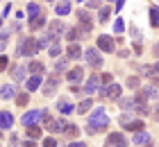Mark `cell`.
<instances>
[{"instance_id":"1","label":"cell","mask_w":159,"mask_h":147,"mask_svg":"<svg viewBox=\"0 0 159 147\" xmlns=\"http://www.w3.org/2000/svg\"><path fill=\"white\" fill-rule=\"evenodd\" d=\"M109 127V115H107L105 106H96L89 115V124H86V134H100V131H107Z\"/></svg>"},{"instance_id":"2","label":"cell","mask_w":159,"mask_h":147,"mask_svg":"<svg viewBox=\"0 0 159 147\" xmlns=\"http://www.w3.org/2000/svg\"><path fill=\"white\" fill-rule=\"evenodd\" d=\"M37 52H39V43H37L34 36H23V39L18 41V50H16L18 57H32Z\"/></svg>"},{"instance_id":"3","label":"cell","mask_w":159,"mask_h":147,"mask_svg":"<svg viewBox=\"0 0 159 147\" xmlns=\"http://www.w3.org/2000/svg\"><path fill=\"white\" fill-rule=\"evenodd\" d=\"M118 122H120L127 131H132V134H134V131H143V127H146V124H143V120H136V118H132V115H129V111L123 113V115L118 118Z\"/></svg>"},{"instance_id":"4","label":"cell","mask_w":159,"mask_h":147,"mask_svg":"<svg viewBox=\"0 0 159 147\" xmlns=\"http://www.w3.org/2000/svg\"><path fill=\"white\" fill-rule=\"evenodd\" d=\"M46 115H48V113H46V109H34V111H27V113H23V118H20V124H23V127H30V124H37V122H41Z\"/></svg>"},{"instance_id":"5","label":"cell","mask_w":159,"mask_h":147,"mask_svg":"<svg viewBox=\"0 0 159 147\" xmlns=\"http://www.w3.org/2000/svg\"><path fill=\"white\" fill-rule=\"evenodd\" d=\"M43 122H46V129L50 131V134H64V129L68 127V122H66V118H43Z\"/></svg>"},{"instance_id":"6","label":"cell","mask_w":159,"mask_h":147,"mask_svg":"<svg viewBox=\"0 0 159 147\" xmlns=\"http://www.w3.org/2000/svg\"><path fill=\"white\" fill-rule=\"evenodd\" d=\"M120 91L123 88L118 84H105V86H100V97H105V100H118L120 97Z\"/></svg>"},{"instance_id":"7","label":"cell","mask_w":159,"mask_h":147,"mask_svg":"<svg viewBox=\"0 0 159 147\" xmlns=\"http://www.w3.org/2000/svg\"><path fill=\"white\" fill-rule=\"evenodd\" d=\"M96 48L102 50V52H114L116 50V43H114V36H107V34H98L96 39Z\"/></svg>"},{"instance_id":"8","label":"cell","mask_w":159,"mask_h":147,"mask_svg":"<svg viewBox=\"0 0 159 147\" xmlns=\"http://www.w3.org/2000/svg\"><path fill=\"white\" fill-rule=\"evenodd\" d=\"M57 88H59V75H50L48 79H43L41 93H43V95H55Z\"/></svg>"},{"instance_id":"9","label":"cell","mask_w":159,"mask_h":147,"mask_svg":"<svg viewBox=\"0 0 159 147\" xmlns=\"http://www.w3.org/2000/svg\"><path fill=\"white\" fill-rule=\"evenodd\" d=\"M105 145H107V147H127L129 143H127L125 134H120V131H114V134H109V136H107Z\"/></svg>"},{"instance_id":"10","label":"cell","mask_w":159,"mask_h":147,"mask_svg":"<svg viewBox=\"0 0 159 147\" xmlns=\"http://www.w3.org/2000/svg\"><path fill=\"white\" fill-rule=\"evenodd\" d=\"M84 59H86V63H89L91 68H96V70L102 66V57L98 54V48H89V50L84 52Z\"/></svg>"},{"instance_id":"11","label":"cell","mask_w":159,"mask_h":147,"mask_svg":"<svg viewBox=\"0 0 159 147\" xmlns=\"http://www.w3.org/2000/svg\"><path fill=\"white\" fill-rule=\"evenodd\" d=\"M66 79H68V84H70V86L82 84V82H84V68H82V66H77V68H70V70H68V75H66Z\"/></svg>"},{"instance_id":"12","label":"cell","mask_w":159,"mask_h":147,"mask_svg":"<svg viewBox=\"0 0 159 147\" xmlns=\"http://www.w3.org/2000/svg\"><path fill=\"white\" fill-rule=\"evenodd\" d=\"M100 86H102V84H100V75H98V72H93V75L86 79V84H84V93L86 95H93L96 91H100Z\"/></svg>"},{"instance_id":"13","label":"cell","mask_w":159,"mask_h":147,"mask_svg":"<svg viewBox=\"0 0 159 147\" xmlns=\"http://www.w3.org/2000/svg\"><path fill=\"white\" fill-rule=\"evenodd\" d=\"M73 111H75V104L68 97H59V100H57V113H59V115H68Z\"/></svg>"},{"instance_id":"14","label":"cell","mask_w":159,"mask_h":147,"mask_svg":"<svg viewBox=\"0 0 159 147\" xmlns=\"http://www.w3.org/2000/svg\"><path fill=\"white\" fill-rule=\"evenodd\" d=\"M150 141H152V136L148 131H134V136H132V145H139V147L148 145Z\"/></svg>"},{"instance_id":"15","label":"cell","mask_w":159,"mask_h":147,"mask_svg":"<svg viewBox=\"0 0 159 147\" xmlns=\"http://www.w3.org/2000/svg\"><path fill=\"white\" fill-rule=\"evenodd\" d=\"M139 97L143 100V102H148V100H155V97H159V91H157V86H146V88H141V93H139Z\"/></svg>"},{"instance_id":"16","label":"cell","mask_w":159,"mask_h":147,"mask_svg":"<svg viewBox=\"0 0 159 147\" xmlns=\"http://www.w3.org/2000/svg\"><path fill=\"white\" fill-rule=\"evenodd\" d=\"M16 97V86L14 84H2L0 86V100H14Z\"/></svg>"},{"instance_id":"17","label":"cell","mask_w":159,"mask_h":147,"mask_svg":"<svg viewBox=\"0 0 159 147\" xmlns=\"http://www.w3.org/2000/svg\"><path fill=\"white\" fill-rule=\"evenodd\" d=\"M66 57L68 59H80V57H84V50L80 48V43H68V48H66Z\"/></svg>"},{"instance_id":"18","label":"cell","mask_w":159,"mask_h":147,"mask_svg":"<svg viewBox=\"0 0 159 147\" xmlns=\"http://www.w3.org/2000/svg\"><path fill=\"white\" fill-rule=\"evenodd\" d=\"M48 32L52 34V36H55V41H57V39H59V34H61V32H66V25H64L61 20H52V23L48 25Z\"/></svg>"},{"instance_id":"19","label":"cell","mask_w":159,"mask_h":147,"mask_svg":"<svg viewBox=\"0 0 159 147\" xmlns=\"http://www.w3.org/2000/svg\"><path fill=\"white\" fill-rule=\"evenodd\" d=\"M14 127V115L9 111H0V129H11Z\"/></svg>"},{"instance_id":"20","label":"cell","mask_w":159,"mask_h":147,"mask_svg":"<svg viewBox=\"0 0 159 147\" xmlns=\"http://www.w3.org/2000/svg\"><path fill=\"white\" fill-rule=\"evenodd\" d=\"M55 14L57 16H68L70 14V0H59L55 5Z\"/></svg>"},{"instance_id":"21","label":"cell","mask_w":159,"mask_h":147,"mask_svg":"<svg viewBox=\"0 0 159 147\" xmlns=\"http://www.w3.org/2000/svg\"><path fill=\"white\" fill-rule=\"evenodd\" d=\"M41 84H43V75H32L30 79H27L25 88H27V91H39Z\"/></svg>"},{"instance_id":"22","label":"cell","mask_w":159,"mask_h":147,"mask_svg":"<svg viewBox=\"0 0 159 147\" xmlns=\"http://www.w3.org/2000/svg\"><path fill=\"white\" fill-rule=\"evenodd\" d=\"M27 72H32V75H43V72H46V66H43V61H37V59H34V61L27 63Z\"/></svg>"},{"instance_id":"23","label":"cell","mask_w":159,"mask_h":147,"mask_svg":"<svg viewBox=\"0 0 159 147\" xmlns=\"http://www.w3.org/2000/svg\"><path fill=\"white\" fill-rule=\"evenodd\" d=\"M25 72H27V66H23V63L14 66V70H11V77H14V82H23V79H25Z\"/></svg>"},{"instance_id":"24","label":"cell","mask_w":159,"mask_h":147,"mask_svg":"<svg viewBox=\"0 0 159 147\" xmlns=\"http://www.w3.org/2000/svg\"><path fill=\"white\" fill-rule=\"evenodd\" d=\"M41 27H46V16H43V14L30 18V29H32V32H37V29H41Z\"/></svg>"},{"instance_id":"25","label":"cell","mask_w":159,"mask_h":147,"mask_svg":"<svg viewBox=\"0 0 159 147\" xmlns=\"http://www.w3.org/2000/svg\"><path fill=\"white\" fill-rule=\"evenodd\" d=\"M91 106H93V100H91V95H89V97H84V100H82V102H80V104L75 106V111H80V113H86Z\"/></svg>"},{"instance_id":"26","label":"cell","mask_w":159,"mask_h":147,"mask_svg":"<svg viewBox=\"0 0 159 147\" xmlns=\"http://www.w3.org/2000/svg\"><path fill=\"white\" fill-rule=\"evenodd\" d=\"M48 52H50L52 59H59V54H61V43L59 41H52V43H50V48H48Z\"/></svg>"},{"instance_id":"27","label":"cell","mask_w":159,"mask_h":147,"mask_svg":"<svg viewBox=\"0 0 159 147\" xmlns=\"http://www.w3.org/2000/svg\"><path fill=\"white\" fill-rule=\"evenodd\" d=\"M93 29V23H77V32H80V39L82 36H89Z\"/></svg>"},{"instance_id":"28","label":"cell","mask_w":159,"mask_h":147,"mask_svg":"<svg viewBox=\"0 0 159 147\" xmlns=\"http://www.w3.org/2000/svg\"><path fill=\"white\" fill-rule=\"evenodd\" d=\"M150 25L152 27H159V7H150Z\"/></svg>"},{"instance_id":"29","label":"cell","mask_w":159,"mask_h":147,"mask_svg":"<svg viewBox=\"0 0 159 147\" xmlns=\"http://www.w3.org/2000/svg\"><path fill=\"white\" fill-rule=\"evenodd\" d=\"M39 14H43V11H41V7H39L37 2H30V5H27V16H30V18L39 16Z\"/></svg>"},{"instance_id":"30","label":"cell","mask_w":159,"mask_h":147,"mask_svg":"<svg viewBox=\"0 0 159 147\" xmlns=\"http://www.w3.org/2000/svg\"><path fill=\"white\" fill-rule=\"evenodd\" d=\"M27 102H30V95H27L25 91L16 93V104H18V106H27Z\"/></svg>"},{"instance_id":"31","label":"cell","mask_w":159,"mask_h":147,"mask_svg":"<svg viewBox=\"0 0 159 147\" xmlns=\"http://www.w3.org/2000/svg\"><path fill=\"white\" fill-rule=\"evenodd\" d=\"M77 23H93V20H91V14L84 11V9H77Z\"/></svg>"},{"instance_id":"32","label":"cell","mask_w":159,"mask_h":147,"mask_svg":"<svg viewBox=\"0 0 159 147\" xmlns=\"http://www.w3.org/2000/svg\"><path fill=\"white\" fill-rule=\"evenodd\" d=\"M39 136H41V129L37 127V124H30V127H27V138H32V141H37Z\"/></svg>"},{"instance_id":"33","label":"cell","mask_w":159,"mask_h":147,"mask_svg":"<svg viewBox=\"0 0 159 147\" xmlns=\"http://www.w3.org/2000/svg\"><path fill=\"white\" fill-rule=\"evenodd\" d=\"M77 36H80L77 27H70V29H66V39H68V43H75V41H77Z\"/></svg>"},{"instance_id":"34","label":"cell","mask_w":159,"mask_h":147,"mask_svg":"<svg viewBox=\"0 0 159 147\" xmlns=\"http://www.w3.org/2000/svg\"><path fill=\"white\" fill-rule=\"evenodd\" d=\"M109 7H100V14H98V20L100 23H107V18H109Z\"/></svg>"},{"instance_id":"35","label":"cell","mask_w":159,"mask_h":147,"mask_svg":"<svg viewBox=\"0 0 159 147\" xmlns=\"http://www.w3.org/2000/svg\"><path fill=\"white\" fill-rule=\"evenodd\" d=\"M66 68H68V59H57L55 70H57V72H61V70H66Z\"/></svg>"},{"instance_id":"36","label":"cell","mask_w":159,"mask_h":147,"mask_svg":"<svg viewBox=\"0 0 159 147\" xmlns=\"http://www.w3.org/2000/svg\"><path fill=\"white\" fill-rule=\"evenodd\" d=\"M114 82V77H111V72H102V75H100V84H111Z\"/></svg>"},{"instance_id":"37","label":"cell","mask_w":159,"mask_h":147,"mask_svg":"<svg viewBox=\"0 0 159 147\" xmlns=\"http://www.w3.org/2000/svg\"><path fill=\"white\" fill-rule=\"evenodd\" d=\"M7 66H9V57H7V54H0V72L7 70Z\"/></svg>"},{"instance_id":"38","label":"cell","mask_w":159,"mask_h":147,"mask_svg":"<svg viewBox=\"0 0 159 147\" xmlns=\"http://www.w3.org/2000/svg\"><path fill=\"white\" fill-rule=\"evenodd\" d=\"M64 134H66V136H70V138H73V136H77V127H75V124H68V127H66V129H64Z\"/></svg>"},{"instance_id":"39","label":"cell","mask_w":159,"mask_h":147,"mask_svg":"<svg viewBox=\"0 0 159 147\" xmlns=\"http://www.w3.org/2000/svg\"><path fill=\"white\" fill-rule=\"evenodd\" d=\"M127 88L136 91V88H139V77H129V79H127Z\"/></svg>"},{"instance_id":"40","label":"cell","mask_w":159,"mask_h":147,"mask_svg":"<svg viewBox=\"0 0 159 147\" xmlns=\"http://www.w3.org/2000/svg\"><path fill=\"white\" fill-rule=\"evenodd\" d=\"M123 29H125L123 20H120V18H116V23H114V32H116V34H123Z\"/></svg>"},{"instance_id":"41","label":"cell","mask_w":159,"mask_h":147,"mask_svg":"<svg viewBox=\"0 0 159 147\" xmlns=\"http://www.w3.org/2000/svg\"><path fill=\"white\" fill-rule=\"evenodd\" d=\"M43 147H57V141H55L52 136H50V138H43Z\"/></svg>"},{"instance_id":"42","label":"cell","mask_w":159,"mask_h":147,"mask_svg":"<svg viewBox=\"0 0 159 147\" xmlns=\"http://www.w3.org/2000/svg\"><path fill=\"white\" fill-rule=\"evenodd\" d=\"M86 7L89 9H100V0H86Z\"/></svg>"},{"instance_id":"43","label":"cell","mask_w":159,"mask_h":147,"mask_svg":"<svg viewBox=\"0 0 159 147\" xmlns=\"http://www.w3.org/2000/svg\"><path fill=\"white\" fill-rule=\"evenodd\" d=\"M9 147H23V143L18 141V136H11V141H9Z\"/></svg>"},{"instance_id":"44","label":"cell","mask_w":159,"mask_h":147,"mask_svg":"<svg viewBox=\"0 0 159 147\" xmlns=\"http://www.w3.org/2000/svg\"><path fill=\"white\" fill-rule=\"evenodd\" d=\"M132 39H134L136 43L141 41V32H139V29H136V27H132Z\"/></svg>"},{"instance_id":"45","label":"cell","mask_w":159,"mask_h":147,"mask_svg":"<svg viewBox=\"0 0 159 147\" xmlns=\"http://www.w3.org/2000/svg\"><path fill=\"white\" fill-rule=\"evenodd\" d=\"M9 34H11V29H2V32H0V41H7Z\"/></svg>"},{"instance_id":"46","label":"cell","mask_w":159,"mask_h":147,"mask_svg":"<svg viewBox=\"0 0 159 147\" xmlns=\"http://www.w3.org/2000/svg\"><path fill=\"white\" fill-rule=\"evenodd\" d=\"M23 147H37V143H34L32 138H27V141H23Z\"/></svg>"},{"instance_id":"47","label":"cell","mask_w":159,"mask_h":147,"mask_svg":"<svg viewBox=\"0 0 159 147\" xmlns=\"http://www.w3.org/2000/svg\"><path fill=\"white\" fill-rule=\"evenodd\" d=\"M68 147H86V143H82V141H73Z\"/></svg>"},{"instance_id":"48","label":"cell","mask_w":159,"mask_h":147,"mask_svg":"<svg viewBox=\"0 0 159 147\" xmlns=\"http://www.w3.org/2000/svg\"><path fill=\"white\" fill-rule=\"evenodd\" d=\"M9 11H11V5H7V7H5V9H2V16L7 18V16H9Z\"/></svg>"},{"instance_id":"49","label":"cell","mask_w":159,"mask_h":147,"mask_svg":"<svg viewBox=\"0 0 159 147\" xmlns=\"http://www.w3.org/2000/svg\"><path fill=\"white\" fill-rule=\"evenodd\" d=\"M152 72H157V75H159V61H157V63H152Z\"/></svg>"},{"instance_id":"50","label":"cell","mask_w":159,"mask_h":147,"mask_svg":"<svg viewBox=\"0 0 159 147\" xmlns=\"http://www.w3.org/2000/svg\"><path fill=\"white\" fill-rule=\"evenodd\" d=\"M120 7H123V0H116V11H120Z\"/></svg>"},{"instance_id":"51","label":"cell","mask_w":159,"mask_h":147,"mask_svg":"<svg viewBox=\"0 0 159 147\" xmlns=\"http://www.w3.org/2000/svg\"><path fill=\"white\" fill-rule=\"evenodd\" d=\"M152 52H155V57L159 59V43H157V45H155V50H152Z\"/></svg>"},{"instance_id":"52","label":"cell","mask_w":159,"mask_h":147,"mask_svg":"<svg viewBox=\"0 0 159 147\" xmlns=\"http://www.w3.org/2000/svg\"><path fill=\"white\" fill-rule=\"evenodd\" d=\"M0 52H5V41H0Z\"/></svg>"},{"instance_id":"53","label":"cell","mask_w":159,"mask_h":147,"mask_svg":"<svg viewBox=\"0 0 159 147\" xmlns=\"http://www.w3.org/2000/svg\"><path fill=\"white\" fill-rule=\"evenodd\" d=\"M77 2H86V0H77Z\"/></svg>"},{"instance_id":"54","label":"cell","mask_w":159,"mask_h":147,"mask_svg":"<svg viewBox=\"0 0 159 147\" xmlns=\"http://www.w3.org/2000/svg\"><path fill=\"white\" fill-rule=\"evenodd\" d=\"M46 2H55V0H46Z\"/></svg>"},{"instance_id":"55","label":"cell","mask_w":159,"mask_h":147,"mask_svg":"<svg viewBox=\"0 0 159 147\" xmlns=\"http://www.w3.org/2000/svg\"><path fill=\"white\" fill-rule=\"evenodd\" d=\"M0 138H2V129H0Z\"/></svg>"},{"instance_id":"56","label":"cell","mask_w":159,"mask_h":147,"mask_svg":"<svg viewBox=\"0 0 159 147\" xmlns=\"http://www.w3.org/2000/svg\"><path fill=\"white\" fill-rule=\"evenodd\" d=\"M0 25H2V18H0Z\"/></svg>"}]
</instances>
